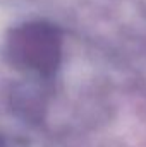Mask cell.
Masks as SVG:
<instances>
[{
	"instance_id": "1",
	"label": "cell",
	"mask_w": 146,
	"mask_h": 147,
	"mask_svg": "<svg viewBox=\"0 0 146 147\" xmlns=\"http://www.w3.org/2000/svg\"><path fill=\"white\" fill-rule=\"evenodd\" d=\"M5 55L17 70L48 77L57 72L62 60L60 29L46 21L19 24L7 36Z\"/></svg>"
}]
</instances>
